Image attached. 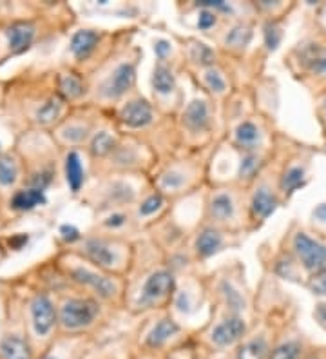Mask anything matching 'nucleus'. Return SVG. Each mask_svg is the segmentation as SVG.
<instances>
[{"mask_svg":"<svg viewBox=\"0 0 326 359\" xmlns=\"http://www.w3.org/2000/svg\"><path fill=\"white\" fill-rule=\"evenodd\" d=\"M261 140H263L261 129L250 120H245L236 128V144L245 151H256L261 145Z\"/></svg>","mask_w":326,"mask_h":359,"instance_id":"21","label":"nucleus"},{"mask_svg":"<svg viewBox=\"0 0 326 359\" xmlns=\"http://www.w3.org/2000/svg\"><path fill=\"white\" fill-rule=\"evenodd\" d=\"M62 113V100L60 98H55L51 97L49 100L43 102L42 105L39 107V111H36V120H39L40 123H53L55 120L60 116Z\"/></svg>","mask_w":326,"mask_h":359,"instance_id":"28","label":"nucleus"},{"mask_svg":"<svg viewBox=\"0 0 326 359\" xmlns=\"http://www.w3.org/2000/svg\"><path fill=\"white\" fill-rule=\"evenodd\" d=\"M114 147H116V142H114L113 136L109 135V133L102 131L98 133V135H95L89 151H91V154L95 158H104L107 156V154L113 153Z\"/></svg>","mask_w":326,"mask_h":359,"instance_id":"27","label":"nucleus"},{"mask_svg":"<svg viewBox=\"0 0 326 359\" xmlns=\"http://www.w3.org/2000/svg\"><path fill=\"white\" fill-rule=\"evenodd\" d=\"M304 287L313 294V296H318V298H325L326 296V267L321 269V271L313 272L306 278V283Z\"/></svg>","mask_w":326,"mask_h":359,"instance_id":"32","label":"nucleus"},{"mask_svg":"<svg viewBox=\"0 0 326 359\" xmlns=\"http://www.w3.org/2000/svg\"><path fill=\"white\" fill-rule=\"evenodd\" d=\"M176 287V280H174L172 272L169 271H156L152 272L151 276L145 280L144 287H142V294H140V305L149 307L154 303H160L174 292Z\"/></svg>","mask_w":326,"mask_h":359,"instance_id":"5","label":"nucleus"},{"mask_svg":"<svg viewBox=\"0 0 326 359\" xmlns=\"http://www.w3.org/2000/svg\"><path fill=\"white\" fill-rule=\"evenodd\" d=\"M98 42H100V33L93 29H80L71 39V53L76 60L83 62L91 57Z\"/></svg>","mask_w":326,"mask_h":359,"instance_id":"17","label":"nucleus"},{"mask_svg":"<svg viewBox=\"0 0 326 359\" xmlns=\"http://www.w3.org/2000/svg\"><path fill=\"white\" fill-rule=\"evenodd\" d=\"M223 247L222 232L216 229H205L196 238V252L200 258H210Z\"/></svg>","mask_w":326,"mask_h":359,"instance_id":"20","label":"nucleus"},{"mask_svg":"<svg viewBox=\"0 0 326 359\" xmlns=\"http://www.w3.org/2000/svg\"><path fill=\"white\" fill-rule=\"evenodd\" d=\"M198 8L210 9V11H216V13H229L231 11V6L223 2V0H203V2H198Z\"/></svg>","mask_w":326,"mask_h":359,"instance_id":"39","label":"nucleus"},{"mask_svg":"<svg viewBox=\"0 0 326 359\" xmlns=\"http://www.w3.org/2000/svg\"><path fill=\"white\" fill-rule=\"evenodd\" d=\"M71 278H73L76 283L95 290V292L104 299L114 298V294H116V285H114V281L111 280V278L102 276V274L89 271V269H83V267L73 269V271H71Z\"/></svg>","mask_w":326,"mask_h":359,"instance_id":"8","label":"nucleus"},{"mask_svg":"<svg viewBox=\"0 0 326 359\" xmlns=\"http://www.w3.org/2000/svg\"><path fill=\"white\" fill-rule=\"evenodd\" d=\"M312 219L313 222H318V224L326 225V203H319V205L313 207Z\"/></svg>","mask_w":326,"mask_h":359,"instance_id":"43","label":"nucleus"},{"mask_svg":"<svg viewBox=\"0 0 326 359\" xmlns=\"http://www.w3.org/2000/svg\"><path fill=\"white\" fill-rule=\"evenodd\" d=\"M313 318L318 320V323L326 329V302H321L313 309Z\"/></svg>","mask_w":326,"mask_h":359,"instance_id":"42","label":"nucleus"},{"mask_svg":"<svg viewBox=\"0 0 326 359\" xmlns=\"http://www.w3.org/2000/svg\"><path fill=\"white\" fill-rule=\"evenodd\" d=\"M40 359H58V358L53 354H43V355H40Z\"/></svg>","mask_w":326,"mask_h":359,"instance_id":"48","label":"nucleus"},{"mask_svg":"<svg viewBox=\"0 0 326 359\" xmlns=\"http://www.w3.org/2000/svg\"><path fill=\"white\" fill-rule=\"evenodd\" d=\"M308 182V172H306V165L304 163H292L285 169L279 180V191L285 196H292V194L303 189Z\"/></svg>","mask_w":326,"mask_h":359,"instance_id":"15","label":"nucleus"},{"mask_svg":"<svg viewBox=\"0 0 326 359\" xmlns=\"http://www.w3.org/2000/svg\"><path fill=\"white\" fill-rule=\"evenodd\" d=\"M292 252L294 259L299 263L306 274L321 271L326 267V241L312 236L308 232L297 231L292 238Z\"/></svg>","mask_w":326,"mask_h":359,"instance_id":"1","label":"nucleus"},{"mask_svg":"<svg viewBox=\"0 0 326 359\" xmlns=\"http://www.w3.org/2000/svg\"><path fill=\"white\" fill-rule=\"evenodd\" d=\"M223 294H225V298H226V303L229 305H236V309H241V296H239L238 290H234L229 283L223 285Z\"/></svg>","mask_w":326,"mask_h":359,"instance_id":"40","label":"nucleus"},{"mask_svg":"<svg viewBox=\"0 0 326 359\" xmlns=\"http://www.w3.org/2000/svg\"><path fill=\"white\" fill-rule=\"evenodd\" d=\"M60 91L64 97L67 98H79L83 95V82L82 79H79L76 75L69 73V75H64L60 79Z\"/></svg>","mask_w":326,"mask_h":359,"instance_id":"31","label":"nucleus"},{"mask_svg":"<svg viewBox=\"0 0 326 359\" xmlns=\"http://www.w3.org/2000/svg\"><path fill=\"white\" fill-rule=\"evenodd\" d=\"M31 314V327H33V332L39 337H48L53 332L55 325L58 321V316L55 307H53V302L46 296V294H39L33 298L29 307Z\"/></svg>","mask_w":326,"mask_h":359,"instance_id":"6","label":"nucleus"},{"mask_svg":"<svg viewBox=\"0 0 326 359\" xmlns=\"http://www.w3.org/2000/svg\"><path fill=\"white\" fill-rule=\"evenodd\" d=\"M35 26L31 22H13L8 27L6 35H8L9 51L13 55L24 53L35 40Z\"/></svg>","mask_w":326,"mask_h":359,"instance_id":"13","label":"nucleus"},{"mask_svg":"<svg viewBox=\"0 0 326 359\" xmlns=\"http://www.w3.org/2000/svg\"><path fill=\"white\" fill-rule=\"evenodd\" d=\"M46 202H48V198H46V193H43V191L27 187L15 193V196L11 198V209L20 210V212H27V210L36 209L39 205H43Z\"/></svg>","mask_w":326,"mask_h":359,"instance_id":"19","label":"nucleus"},{"mask_svg":"<svg viewBox=\"0 0 326 359\" xmlns=\"http://www.w3.org/2000/svg\"><path fill=\"white\" fill-rule=\"evenodd\" d=\"M183 184H185V176H183L182 172L170 171L169 175H165L161 178V185L165 189H179Z\"/></svg>","mask_w":326,"mask_h":359,"instance_id":"37","label":"nucleus"},{"mask_svg":"<svg viewBox=\"0 0 326 359\" xmlns=\"http://www.w3.org/2000/svg\"><path fill=\"white\" fill-rule=\"evenodd\" d=\"M283 40V27L278 22H269L265 26V46L269 51H276Z\"/></svg>","mask_w":326,"mask_h":359,"instance_id":"33","label":"nucleus"},{"mask_svg":"<svg viewBox=\"0 0 326 359\" xmlns=\"http://www.w3.org/2000/svg\"><path fill=\"white\" fill-rule=\"evenodd\" d=\"M270 352H272V345L269 337L261 334V336H254L239 343L236 359H269Z\"/></svg>","mask_w":326,"mask_h":359,"instance_id":"18","label":"nucleus"},{"mask_svg":"<svg viewBox=\"0 0 326 359\" xmlns=\"http://www.w3.org/2000/svg\"><path fill=\"white\" fill-rule=\"evenodd\" d=\"M217 22V13L216 11H210V9H203L200 13V18H198V27L201 31H209L210 27L216 26Z\"/></svg>","mask_w":326,"mask_h":359,"instance_id":"36","label":"nucleus"},{"mask_svg":"<svg viewBox=\"0 0 326 359\" xmlns=\"http://www.w3.org/2000/svg\"><path fill=\"white\" fill-rule=\"evenodd\" d=\"M205 83H207V88L214 93H223L226 89L225 76H223L217 69H212V67L205 71Z\"/></svg>","mask_w":326,"mask_h":359,"instance_id":"34","label":"nucleus"},{"mask_svg":"<svg viewBox=\"0 0 326 359\" xmlns=\"http://www.w3.org/2000/svg\"><path fill=\"white\" fill-rule=\"evenodd\" d=\"M125 216L123 215H113L111 216V218H107V222H105V225H107V227H122L123 224H125Z\"/></svg>","mask_w":326,"mask_h":359,"instance_id":"46","label":"nucleus"},{"mask_svg":"<svg viewBox=\"0 0 326 359\" xmlns=\"http://www.w3.org/2000/svg\"><path fill=\"white\" fill-rule=\"evenodd\" d=\"M65 136H67V138H69V140H73V142H80V140H83V138H86V129L69 128V129H67V133H65Z\"/></svg>","mask_w":326,"mask_h":359,"instance_id":"45","label":"nucleus"},{"mask_svg":"<svg viewBox=\"0 0 326 359\" xmlns=\"http://www.w3.org/2000/svg\"><path fill=\"white\" fill-rule=\"evenodd\" d=\"M194 60L196 62H200V64H203V66H210L214 62V53L210 51L207 46L200 44V46H196L194 49Z\"/></svg>","mask_w":326,"mask_h":359,"instance_id":"38","label":"nucleus"},{"mask_svg":"<svg viewBox=\"0 0 326 359\" xmlns=\"http://www.w3.org/2000/svg\"><path fill=\"white\" fill-rule=\"evenodd\" d=\"M279 205L278 194L272 193V189H269L266 185L259 187L254 193L252 202H250V210H252L254 219L257 222H265Z\"/></svg>","mask_w":326,"mask_h":359,"instance_id":"14","label":"nucleus"},{"mask_svg":"<svg viewBox=\"0 0 326 359\" xmlns=\"http://www.w3.org/2000/svg\"><path fill=\"white\" fill-rule=\"evenodd\" d=\"M263 167V158L256 151H245L239 163V178L241 180H252Z\"/></svg>","mask_w":326,"mask_h":359,"instance_id":"26","label":"nucleus"},{"mask_svg":"<svg viewBox=\"0 0 326 359\" xmlns=\"http://www.w3.org/2000/svg\"><path fill=\"white\" fill-rule=\"evenodd\" d=\"M152 88H154L156 93H160V95H170L176 89V76H174L172 69L169 66H165L163 62H160L154 67V73H152Z\"/></svg>","mask_w":326,"mask_h":359,"instance_id":"25","label":"nucleus"},{"mask_svg":"<svg viewBox=\"0 0 326 359\" xmlns=\"http://www.w3.org/2000/svg\"><path fill=\"white\" fill-rule=\"evenodd\" d=\"M306 358V346L299 337H288L285 341L272 346L269 359H304Z\"/></svg>","mask_w":326,"mask_h":359,"instance_id":"23","label":"nucleus"},{"mask_svg":"<svg viewBox=\"0 0 326 359\" xmlns=\"http://www.w3.org/2000/svg\"><path fill=\"white\" fill-rule=\"evenodd\" d=\"M60 234H62V238H64L65 241H76V240H80V232L76 231V229L73 227V225H64V227L60 229Z\"/></svg>","mask_w":326,"mask_h":359,"instance_id":"41","label":"nucleus"},{"mask_svg":"<svg viewBox=\"0 0 326 359\" xmlns=\"http://www.w3.org/2000/svg\"><path fill=\"white\" fill-rule=\"evenodd\" d=\"M163 205V198L161 194H151L149 198H145L142 205H140V215L142 216H151L154 215L156 210H160V207Z\"/></svg>","mask_w":326,"mask_h":359,"instance_id":"35","label":"nucleus"},{"mask_svg":"<svg viewBox=\"0 0 326 359\" xmlns=\"http://www.w3.org/2000/svg\"><path fill=\"white\" fill-rule=\"evenodd\" d=\"M100 307L91 298H69L62 303L58 312V323L67 332H79V330L91 327L98 318Z\"/></svg>","mask_w":326,"mask_h":359,"instance_id":"2","label":"nucleus"},{"mask_svg":"<svg viewBox=\"0 0 326 359\" xmlns=\"http://www.w3.org/2000/svg\"><path fill=\"white\" fill-rule=\"evenodd\" d=\"M321 113H322V116H325V120H326V97L322 98V104H321Z\"/></svg>","mask_w":326,"mask_h":359,"instance_id":"47","label":"nucleus"},{"mask_svg":"<svg viewBox=\"0 0 326 359\" xmlns=\"http://www.w3.org/2000/svg\"><path fill=\"white\" fill-rule=\"evenodd\" d=\"M234 200H232L229 193H216L210 198L209 215L212 219H216V222H229L231 218H234Z\"/></svg>","mask_w":326,"mask_h":359,"instance_id":"22","label":"nucleus"},{"mask_svg":"<svg viewBox=\"0 0 326 359\" xmlns=\"http://www.w3.org/2000/svg\"><path fill=\"white\" fill-rule=\"evenodd\" d=\"M83 252L100 269L113 267L116 263V252H114L113 247L109 245L107 241L98 240V238H89V240L83 241Z\"/></svg>","mask_w":326,"mask_h":359,"instance_id":"12","label":"nucleus"},{"mask_svg":"<svg viewBox=\"0 0 326 359\" xmlns=\"http://www.w3.org/2000/svg\"><path fill=\"white\" fill-rule=\"evenodd\" d=\"M183 123L185 128L194 133L205 131L210 126V113L209 105L203 100H194L187 105V109L183 111Z\"/></svg>","mask_w":326,"mask_h":359,"instance_id":"16","label":"nucleus"},{"mask_svg":"<svg viewBox=\"0 0 326 359\" xmlns=\"http://www.w3.org/2000/svg\"><path fill=\"white\" fill-rule=\"evenodd\" d=\"M18 178V167L13 158L4 154L0 156V185L2 187H11Z\"/></svg>","mask_w":326,"mask_h":359,"instance_id":"30","label":"nucleus"},{"mask_svg":"<svg viewBox=\"0 0 326 359\" xmlns=\"http://www.w3.org/2000/svg\"><path fill=\"white\" fill-rule=\"evenodd\" d=\"M0 359H35V351L26 336L6 334L0 337Z\"/></svg>","mask_w":326,"mask_h":359,"instance_id":"10","label":"nucleus"},{"mask_svg":"<svg viewBox=\"0 0 326 359\" xmlns=\"http://www.w3.org/2000/svg\"><path fill=\"white\" fill-rule=\"evenodd\" d=\"M301 69L308 76L326 79V40H308L296 49Z\"/></svg>","mask_w":326,"mask_h":359,"instance_id":"3","label":"nucleus"},{"mask_svg":"<svg viewBox=\"0 0 326 359\" xmlns=\"http://www.w3.org/2000/svg\"><path fill=\"white\" fill-rule=\"evenodd\" d=\"M179 330H182V327H179L172 318H163V320L158 321V323L151 329V332L145 336V346H147L149 351H160V348H163L172 337L178 336Z\"/></svg>","mask_w":326,"mask_h":359,"instance_id":"11","label":"nucleus"},{"mask_svg":"<svg viewBox=\"0 0 326 359\" xmlns=\"http://www.w3.org/2000/svg\"><path fill=\"white\" fill-rule=\"evenodd\" d=\"M245 336H247V321L239 316H229L214 327L210 332V343L223 351V348L239 345Z\"/></svg>","mask_w":326,"mask_h":359,"instance_id":"4","label":"nucleus"},{"mask_svg":"<svg viewBox=\"0 0 326 359\" xmlns=\"http://www.w3.org/2000/svg\"><path fill=\"white\" fill-rule=\"evenodd\" d=\"M154 53H156V57L160 58V60H163V58L170 53V44L167 40H158L156 44H154Z\"/></svg>","mask_w":326,"mask_h":359,"instance_id":"44","label":"nucleus"},{"mask_svg":"<svg viewBox=\"0 0 326 359\" xmlns=\"http://www.w3.org/2000/svg\"><path fill=\"white\" fill-rule=\"evenodd\" d=\"M120 118H122L123 126L130 129H142L147 128L149 123L154 120L152 114V107L147 100L144 98H135V100L127 102L120 111Z\"/></svg>","mask_w":326,"mask_h":359,"instance_id":"9","label":"nucleus"},{"mask_svg":"<svg viewBox=\"0 0 326 359\" xmlns=\"http://www.w3.org/2000/svg\"><path fill=\"white\" fill-rule=\"evenodd\" d=\"M65 180L69 184L71 191L73 193H79L83 185V167L80 162L79 153L71 151L67 156H65Z\"/></svg>","mask_w":326,"mask_h":359,"instance_id":"24","label":"nucleus"},{"mask_svg":"<svg viewBox=\"0 0 326 359\" xmlns=\"http://www.w3.org/2000/svg\"><path fill=\"white\" fill-rule=\"evenodd\" d=\"M250 40H252V29L248 26H236L229 31V35L225 39V44L229 48L234 49H245L248 44H250Z\"/></svg>","mask_w":326,"mask_h":359,"instance_id":"29","label":"nucleus"},{"mask_svg":"<svg viewBox=\"0 0 326 359\" xmlns=\"http://www.w3.org/2000/svg\"><path fill=\"white\" fill-rule=\"evenodd\" d=\"M136 82V64L133 62H123L116 69L113 71V75L109 76L107 82L104 83L102 93L104 97L107 98H120L123 97L127 91H130V88L135 86Z\"/></svg>","mask_w":326,"mask_h":359,"instance_id":"7","label":"nucleus"}]
</instances>
